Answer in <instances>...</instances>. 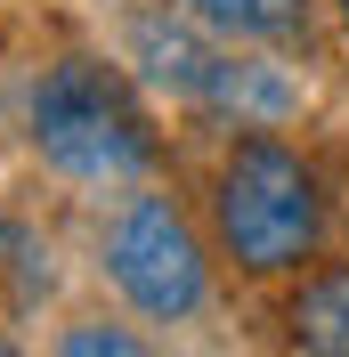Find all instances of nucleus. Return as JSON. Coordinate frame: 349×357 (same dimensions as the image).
Masks as SVG:
<instances>
[{"instance_id": "obj_1", "label": "nucleus", "mask_w": 349, "mask_h": 357, "mask_svg": "<svg viewBox=\"0 0 349 357\" xmlns=\"http://www.w3.org/2000/svg\"><path fill=\"white\" fill-rule=\"evenodd\" d=\"M211 227L228 260L252 268V276H284L301 268L325 236V195H317V171H309L284 138H236L228 162H219L211 187Z\"/></svg>"}, {"instance_id": "obj_2", "label": "nucleus", "mask_w": 349, "mask_h": 357, "mask_svg": "<svg viewBox=\"0 0 349 357\" xmlns=\"http://www.w3.org/2000/svg\"><path fill=\"white\" fill-rule=\"evenodd\" d=\"M33 146H41V162H57L66 178H89V187L138 178L154 162V130L131 82L98 57H57L33 82Z\"/></svg>"}, {"instance_id": "obj_3", "label": "nucleus", "mask_w": 349, "mask_h": 357, "mask_svg": "<svg viewBox=\"0 0 349 357\" xmlns=\"http://www.w3.org/2000/svg\"><path fill=\"white\" fill-rule=\"evenodd\" d=\"M106 276H114V292H122L138 317H154V325L195 317L203 292H211L203 244H195V227H187V211H179L171 195H131L122 211H114V227H106Z\"/></svg>"}, {"instance_id": "obj_4", "label": "nucleus", "mask_w": 349, "mask_h": 357, "mask_svg": "<svg viewBox=\"0 0 349 357\" xmlns=\"http://www.w3.org/2000/svg\"><path fill=\"white\" fill-rule=\"evenodd\" d=\"M131 57L147 66V82H163V89H179V98H211V73H219V57L195 41V17H138L131 24Z\"/></svg>"}, {"instance_id": "obj_5", "label": "nucleus", "mask_w": 349, "mask_h": 357, "mask_svg": "<svg viewBox=\"0 0 349 357\" xmlns=\"http://www.w3.org/2000/svg\"><path fill=\"white\" fill-rule=\"evenodd\" d=\"M179 17H195L203 33H228V41H292L309 24V0H163Z\"/></svg>"}, {"instance_id": "obj_6", "label": "nucleus", "mask_w": 349, "mask_h": 357, "mask_svg": "<svg viewBox=\"0 0 349 357\" xmlns=\"http://www.w3.org/2000/svg\"><path fill=\"white\" fill-rule=\"evenodd\" d=\"M292 341L349 357V268H325V276L301 284V301H292Z\"/></svg>"}, {"instance_id": "obj_7", "label": "nucleus", "mask_w": 349, "mask_h": 357, "mask_svg": "<svg viewBox=\"0 0 349 357\" xmlns=\"http://www.w3.org/2000/svg\"><path fill=\"white\" fill-rule=\"evenodd\" d=\"M211 106H236V114H284L292 106V82L276 66H236V57H219L211 73Z\"/></svg>"}, {"instance_id": "obj_8", "label": "nucleus", "mask_w": 349, "mask_h": 357, "mask_svg": "<svg viewBox=\"0 0 349 357\" xmlns=\"http://www.w3.org/2000/svg\"><path fill=\"white\" fill-rule=\"evenodd\" d=\"M66 349H73V357H89V349H114V357H131V349H138V333H98V325H82V333H66Z\"/></svg>"}, {"instance_id": "obj_9", "label": "nucleus", "mask_w": 349, "mask_h": 357, "mask_svg": "<svg viewBox=\"0 0 349 357\" xmlns=\"http://www.w3.org/2000/svg\"><path fill=\"white\" fill-rule=\"evenodd\" d=\"M341 24H349V0H341Z\"/></svg>"}]
</instances>
